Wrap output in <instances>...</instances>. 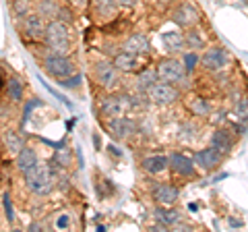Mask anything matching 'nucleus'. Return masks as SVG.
Instances as JSON below:
<instances>
[{
  "label": "nucleus",
  "instance_id": "obj_1",
  "mask_svg": "<svg viewBox=\"0 0 248 232\" xmlns=\"http://www.w3.org/2000/svg\"><path fill=\"white\" fill-rule=\"evenodd\" d=\"M44 40L46 44L50 46L52 52L56 54H66L71 50V27H68L66 21H60V19H54L48 23L46 27V33H44Z\"/></svg>",
  "mask_w": 248,
  "mask_h": 232
},
{
  "label": "nucleus",
  "instance_id": "obj_2",
  "mask_svg": "<svg viewBox=\"0 0 248 232\" xmlns=\"http://www.w3.org/2000/svg\"><path fill=\"white\" fill-rule=\"evenodd\" d=\"M25 182L27 187L35 193V195H48L54 189V174L48 164H37L25 172Z\"/></svg>",
  "mask_w": 248,
  "mask_h": 232
},
{
  "label": "nucleus",
  "instance_id": "obj_3",
  "mask_svg": "<svg viewBox=\"0 0 248 232\" xmlns=\"http://www.w3.org/2000/svg\"><path fill=\"white\" fill-rule=\"evenodd\" d=\"M44 66H46V71L52 77H56V79H64V77H71L75 73V63L66 54H56V52L48 54V56L44 58Z\"/></svg>",
  "mask_w": 248,
  "mask_h": 232
},
{
  "label": "nucleus",
  "instance_id": "obj_4",
  "mask_svg": "<svg viewBox=\"0 0 248 232\" xmlns=\"http://www.w3.org/2000/svg\"><path fill=\"white\" fill-rule=\"evenodd\" d=\"M130 110V98L126 96H108L99 104V112L106 118H120Z\"/></svg>",
  "mask_w": 248,
  "mask_h": 232
},
{
  "label": "nucleus",
  "instance_id": "obj_5",
  "mask_svg": "<svg viewBox=\"0 0 248 232\" xmlns=\"http://www.w3.org/2000/svg\"><path fill=\"white\" fill-rule=\"evenodd\" d=\"M157 77L166 83H180L186 77V68L180 60L168 58V60H161L157 65Z\"/></svg>",
  "mask_w": 248,
  "mask_h": 232
},
{
  "label": "nucleus",
  "instance_id": "obj_6",
  "mask_svg": "<svg viewBox=\"0 0 248 232\" xmlns=\"http://www.w3.org/2000/svg\"><path fill=\"white\" fill-rule=\"evenodd\" d=\"M230 63V54L219 48V46H215V48H209L203 56H201V65H203L207 71H211V73H217V71H221L223 66H226Z\"/></svg>",
  "mask_w": 248,
  "mask_h": 232
},
{
  "label": "nucleus",
  "instance_id": "obj_7",
  "mask_svg": "<svg viewBox=\"0 0 248 232\" xmlns=\"http://www.w3.org/2000/svg\"><path fill=\"white\" fill-rule=\"evenodd\" d=\"M147 91H149L151 102H155V104H172V102H176V99H178V96H180L174 85L166 83V81H161V83L155 81Z\"/></svg>",
  "mask_w": 248,
  "mask_h": 232
},
{
  "label": "nucleus",
  "instance_id": "obj_8",
  "mask_svg": "<svg viewBox=\"0 0 248 232\" xmlns=\"http://www.w3.org/2000/svg\"><path fill=\"white\" fill-rule=\"evenodd\" d=\"M221 158H223V153L219 149H215L213 145L211 148H205V149H201L195 153V164L201 168V170H207V172H211V170H215L217 166L221 164Z\"/></svg>",
  "mask_w": 248,
  "mask_h": 232
},
{
  "label": "nucleus",
  "instance_id": "obj_9",
  "mask_svg": "<svg viewBox=\"0 0 248 232\" xmlns=\"http://www.w3.org/2000/svg\"><path fill=\"white\" fill-rule=\"evenodd\" d=\"M172 19H174V23H178V25H182V27H192L199 23V11L195 4L184 2L174 11Z\"/></svg>",
  "mask_w": 248,
  "mask_h": 232
},
{
  "label": "nucleus",
  "instance_id": "obj_10",
  "mask_svg": "<svg viewBox=\"0 0 248 232\" xmlns=\"http://www.w3.org/2000/svg\"><path fill=\"white\" fill-rule=\"evenodd\" d=\"M108 129H110V133L116 139H128L137 131V125H135V120L120 116V118H110V125H108Z\"/></svg>",
  "mask_w": 248,
  "mask_h": 232
},
{
  "label": "nucleus",
  "instance_id": "obj_11",
  "mask_svg": "<svg viewBox=\"0 0 248 232\" xmlns=\"http://www.w3.org/2000/svg\"><path fill=\"white\" fill-rule=\"evenodd\" d=\"M46 19L44 15H35V13H29L25 17V32L27 35L35 37V40H42L44 33H46Z\"/></svg>",
  "mask_w": 248,
  "mask_h": 232
},
{
  "label": "nucleus",
  "instance_id": "obj_12",
  "mask_svg": "<svg viewBox=\"0 0 248 232\" xmlns=\"http://www.w3.org/2000/svg\"><path fill=\"white\" fill-rule=\"evenodd\" d=\"M168 166L172 168L176 174H180V176L195 174V162H190L186 156H182V153H172L170 160H168Z\"/></svg>",
  "mask_w": 248,
  "mask_h": 232
},
{
  "label": "nucleus",
  "instance_id": "obj_13",
  "mask_svg": "<svg viewBox=\"0 0 248 232\" xmlns=\"http://www.w3.org/2000/svg\"><path fill=\"white\" fill-rule=\"evenodd\" d=\"M116 73H118V68H116L112 63H99L95 66V77L102 87H112L116 83Z\"/></svg>",
  "mask_w": 248,
  "mask_h": 232
},
{
  "label": "nucleus",
  "instance_id": "obj_14",
  "mask_svg": "<svg viewBox=\"0 0 248 232\" xmlns=\"http://www.w3.org/2000/svg\"><path fill=\"white\" fill-rule=\"evenodd\" d=\"M116 68H118L120 73H130V71H137V66H139V54H130V52H120L118 56L114 58V63H112Z\"/></svg>",
  "mask_w": 248,
  "mask_h": 232
},
{
  "label": "nucleus",
  "instance_id": "obj_15",
  "mask_svg": "<svg viewBox=\"0 0 248 232\" xmlns=\"http://www.w3.org/2000/svg\"><path fill=\"white\" fill-rule=\"evenodd\" d=\"M124 50L141 56V54H145L147 50H149V40H147V35H143V33H135L124 42Z\"/></svg>",
  "mask_w": 248,
  "mask_h": 232
},
{
  "label": "nucleus",
  "instance_id": "obj_16",
  "mask_svg": "<svg viewBox=\"0 0 248 232\" xmlns=\"http://www.w3.org/2000/svg\"><path fill=\"white\" fill-rule=\"evenodd\" d=\"M37 164V156H35V151L31 149V148H21V151L17 153V168L21 170L23 174L27 172V170H31Z\"/></svg>",
  "mask_w": 248,
  "mask_h": 232
},
{
  "label": "nucleus",
  "instance_id": "obj_17",
  "mask_svg": "<svg viewBox=\"0 0 248 232\" xmlns=\"http://www.w3.org/2000/svg\"><path fill=\"white\" fill-rule=\"evenodd\" d=\"M211 145L215 149H219L221 153H228L232 149V145H234V139L230 137V133L226 129H219V131H215L213 137H211Z\"/></svg>",
  "mask_w": 248,
  "mask_h": 232
},
{
  "label": "nucleus",
  "instance_id": "obj_18",
  "mask_svg": "<svg viewBox=\"0 0 248 232\" xmlns=\"http://www.w3.org/2000/svg\"><path fill=\"white\" fill-rule=\"evenodd\" d=\"M155 199H157L161 205H174L178 199V189L172 187V184H159V187L155 189Z\"/></svg>",
  "mask_w": 248,
  "mask_h": 232
},
{
  "label": "nucleus",
  "instance_id": "obj_19",
  "mask_svg": "<svg viewBox=\"0 0 248 232\" xmlns=\"http://www.w3.org/2000/svg\"><path fill=\"white\" fill-rule=\"evenodd\" d=\"M143 168L149 174H159V172H164V170L168 168V158H164V156H149V158L143 160Z\"/></svg>",
  "mask_w": 248,
  "mask_h": 232
},
{
  "label": "nucleus",
  "instance_id": "obj_20",
  "mask_svg": "<svg viewBox=\"0 0 248 232\" xmlns=\"http://www.w3.org/2000/svg\"><path fill=\"white\" fill-rule=\"evenodd\" d=\"M161 40H164V46L168 52H180L184 48V37L178 32H166L161 35Z\"/></svg>",
  "mask_w": 248,
  "mask_h": 232
},
{
  "label": "nucleus",
  "instance_id": "obj_21",
  "mask_svg": "<svg viewBox=\"0 0 248 232\" xmlns=\"http://www.w3.org/2000/svg\"><path fill=\"white\" fill-rule=\"evenodd\" d=\"M95 11L102 17H114L118 13V4L116 0H95Z\"/></svg>",
  "mask_w": 248,
  "mask_h": 232
},
{
  "label": "nucleus",
  "instance_id": "obj_22",
  "mask_svg": "<svg viewBox=\"0 0 248 232\" xmlns=\"http://www.w3.org/2000/svg\"><path fill=\"white\" fill-rule=\"evenodd\" d=\"M62 6L58 0H42L40 2V15L44 17H60Z\"/></svg>",
  "mask_w": 248,
  "mask_h": 232
},
{
  "label": "nucleus",
  "instance_id": "obj_23",
  "mask_svg": "<svg viewBox=\"0 0 248 232\" xmlns=\"http://www.w3.org/2000/svg\"><path fill=\"white\" fill-rule=\"evenodd\" d=\"M155 218H157V222L164 224V226H172V224L178 222V212L176 210H164V207H157V210H155Z\"/></svg>",
  "mask_w": 248,
  "mask_h": 232
},
{
  "label": "nucleus",
  "instance_id": "obj_24",
  "mask_svg": "<svg viewBox=\"0 0 248 232\" xmlns=\"http://www.w3.org/2000/svg\"><path fill=\"white\" fill-rule=\"evenodd\" d=\"M157 81V71H145L139 75V79H137V87L141 89V91H147L151 87V85Z\"/></svg>",
  "mask_w": 248,
  "mask_h": 232
},
{
  "label": "nucleus",
  "instance_id": "obj_25",
  "mask_svg": "<svg viewBox=\"0 0 248 232\" xmlns=\"http://www.w3.org/2000/svg\"><path fill=\"white\" fill-rule=\"evenodd\" d=\"M4 143H6V148L15 153H19L23 148V139H21V135L15 133V131H9V133L4 135Z\"/></svg>",
  "mask_w": 248,
  "mask_h": 232
},
{
  "label": "nucleus",
  "instance_id": "obj_26",
  "mask_svg": "<svg viewBox=\"0 0 248 232\" xmlns=\"http://www.w3.org/2000/svg\"><path fill=\"white\" fill-rule=\"evenodd\" d=\"M6 89H9V98H13L15 102H19V99L23 98V85H21L19 79H9Z\"/></svg>",
  "mask_w": 248,
  "mask_h": 232
},
{
  "label": "nucleus",
  "instance_id": "obj_27",
  "mask_svg": "<svg viewBox=\"0 0 248 232\" xmlns=\"http://www.w3.org/2000/svg\"><path fill=\"white\" fill-rule=\"evenodd\" d=\"M31 0H13V11L15 15H19V17H25V15L31 13Z\"/></svg>",
  "mask_w": 248,
  "mask_h": 232
},
{
  "label": "nucleus",
  "instance_id": "obj_28",
  "mask_svg": "<svg viewBox=\"0 0 248 232\" xmlns=\"http://www.w3.org/2000/svg\"><path fill=\"white\" fill-rule=\"evenodd\" d=\"M190 110L195 112V114H199V116H207L209 114V104L205 102L203 98H195L190 102Z\"/></svg>",
  "mask_w": 248,
  "mask_h": 232
},
{
  "label": "nucleus",
  "instance_id": "obj_29",
  "mask_svg": "<svg viewBox=\"0 0 248 232\" xmlns=\"http://www.w3.org/2000/svg\"><path fill=\"white\" fill-rule=\"evenodd\" d=\"M54 162H56V166L66 168L68 164H71V151H68L66 148H60L56 151V156H54Z\"/></svg>",
  "mask_w": 248,
  "mask_h": 232
},
{
  "label": "nucleus",
  "instance_id": "obj_30",
  "mask_svg": "<svg viewBox=\"0 0 248 232\" xmlns=\"http://www.w3.org/2000/svg\"><path fill=\"white\" fill-rule=\"evenodd\" d=\"M184 44H188L190 48H195V50L203 48V40H201V37H199V33H197V32H188V33H186V37H184Z\"/></svg>",
  "mask_w": 248,
  "mask_h": 232
},
{
  "label": "nucleus",
  "instance_id": "obj_31",
  "mask_svg": "<svg viewBox=\"0 0 248 232\" xmlns=\"http://www.w3.org/2000/svg\"><path fill=\"white\" fill-rule=\"evenodd\" d=\"M197 63H199V56L195 52H190V54H186L184 56V68L186 71H192V68L197 66Z\"/></svg>",
  "mask_w": 248,
  "mask_h": 232
},
{
  "label": "nucleus",
  "instance_id": "obj_32",
  "mask_svg": "<svg viewBox=\"0 0 248 232\" xmlns=\"http://www.w3.org/2000/svg\"><path fill=\"white\" fill-rule=\"evenodd\" d=\"M60 85H64V87H79L81 85V77H64V81H58Z\"/></svg>",
  "mask_w": 248,
  "mask_h": 232
},
{
  "label": "nucleus",
  "instance_id": "obj_33",
  "mask_svg": "<svg viewBox=\"0 0 248 232\" xmlns=\"http://www.w3.org/2000/svg\"><path fill=\"white\" fill-rule=\"evenodd\" d=\"M236 112H238V116H248V102L246 99H242V102L236 106Z\"/></svg>",
  "mask_w": 248,
  "mask_h": 232
},
{
  "label": "nucleus",
  "instance_id": "obj_34",
  "mask_svg": "<svg viewBox=\"0 0 248 232\" xmlns=\"http://www.w3.org/2000/svg\"><path fill=\"white\" fill-rule=\"evenodd\" d=\"M116 4H118V9H133L137 0H116Z\"/></svg>",
  "mask_w": 248,
  "mask_h": 232
},
{
  "label": "nucleus",
  "instance_id": "obj_35",
  "mask_svg": "<svg viewBox=\"0 0 248 232\" xmlns=\"http://www.w3.org/2000/svg\"><path fill=\"white\" fill-rule=\"evenodd\" d=\"M68 222H71V218H68L66 214H62L60 218L56 220V226H58V228H66V226H68Z\"/></svg>",
  "mask_w": 248,
  "mask_h": 232
},
{
  "label": "nucleus",
  "instance_id": "obj_36",
  "mask_svg": "<svg viewBox=\"0 0 248 232\" xmlns=\"http://www.w3.org/2000/svg\"><path fill=\"white\" fill-rule=\"evenodd\" d=\"M4 207H6V215H9V220H13V207H11L9 195H4Z\"/></svg>",
  "mask_w": 248,
  "mask_h": 232
},
{
  "label": "nucleus",
  "instance_id": "obj_37",
  "mask_svg": "<svg viewBox=\"0 0 248 232\" xmlns=\"http://www.w3.org/2000/svg\"><path fill=\"white\" fill-rule=\"evenodd\" d=\"M77 2H79V4H85V0H77Z\"/></svg>",
  "mask_w": 248,
  "mask_h": 232
}]
</instances>
